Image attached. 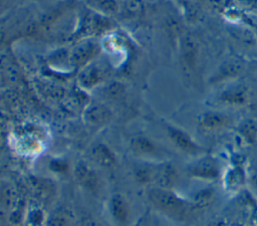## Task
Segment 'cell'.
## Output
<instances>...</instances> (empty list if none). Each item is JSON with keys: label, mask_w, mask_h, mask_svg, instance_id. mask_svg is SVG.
<instances>
[{"label": "cell", "mask_w": 257, "mask_h": 226, "mask_svg": "<svg viewBox=\"0 0 257 226\" xmlns=\"http://www.w3.org/2000/svg\"><path fill=\"white\" fill-rule=\"evenodd\" d=\"M29 182L31 190L38 200L46 202L53 197L56 187L50 179L43 177H32L30 178Z\"/></svg>", "instance_id": "obj_22"}, {"label": "cell", "mask_w": 257, "mask_h": 226, "mask_svg": "<svg viewBox=\"0 0 257 226\" xmlns=\"http://www.w3.org/2000/svg\"><path fill=\"white\" fill-rule=\"evenodd\" d=\"M241 4L245 5L246 7L252 9V10H256L257 11V0H238Z\"/></svg>", "instance_id": "obj_29"}, {"label": "cell", "mask_w": 257, "mask_h": 226, "mask_svg": "<svg viewBox=\"0 0 257 226\" xmlns=\"http://www.w3.org/2000/svg\"><path fill=\"white\" fill-rule=\"evenodd\" d=\"M6 1H7V0H0V8H1V6H2L3 4L6 3Z\"/></svg>", "instance_id": "obj_35"}, {"label": "cell", "mask_w": 257, "mask_h": 226, "mask_svg": "<svg viewBox=\"0 0 257 226\" xmlns=\"http://www.w3.org/2000/svg\"><path fill=\"white\" fill-rule=\"evenodd\" d=\"M146 199L155 212L176 224H193L201 215L189 198L180 195L175 189L149 187Z\"/></svg>", "instance_id": "obj_1"}, {"label": "cell", "mask_w": 257, "mask_h": 226, "mask_svg": "<svg viewBox=\"0 0 257 226\" xmlns=\"http://www.w3.org/2000/svg\"><path fill=\"white\" fill-rule=\"evenodd\" d=\"M217 195V190L212 186V184H206L203 188L193 192L188 198L194 208L201 214L214 203Z\"/></svg>", "instance_id": "obj_20"}, {"label": "cell", "mask_w": 257, "mask_h": 226, "mask_svg": "<svg viewBox=\"0 0 257 226\" xmlns=\"http://www.w3.org/2000/svg\"><path fill=\"white\" fill-rule=\"evenodd\" d=\"M251 68H252V71L255 72L257 74V60L255 61H252V64H251Z\"/></svg>", "instance_id": "obj_33"}, {"label": "cell", "mask_w": 257, "mask_h": 226, "mask_svg": "<svg viewBox=\"0 0 257 226\" xmlns=\"http://www.w3.org/2000/svg\"><path fill=\"white\" fill-rule=\"evenodd\" d=\"M247 190L257 198V167H249L247 170Z\"/></svg>", "instance_id": "obj_28"}, {"label": "cell", "mask_w": 257, "mask_h": 226, "mask_svg": "<svg viewBox=\"0 0 257 226\" xmlns=\"http://www.w3.org/2000/svg\"><path fill=\"white\" fill-rule=\"evenodd\" d=\"M238 139L246 146H253L257 143V120L246 118L235 127Z\"/></svg>", "instance_id": "obj_21"}, {"label": "cell", "mask_w": 257, "mask_h": 226, "mask_svg": "<svg viewBox=\"0 0 257 226\" xmlns=\"http://www.w3.org/2000/svg\"><path fill=\"white\" fill-rule=\"evenodd\" d=\"M109 75L110 68L108 64L97 57L78 71L77 83L83 90L94 91L109 80Z\"/></svg>", "instance_id": "obj_8"}, {"label": "cell", "mask_w": 257, "mask_h": 226, "mask_svg": "<svg viewBox=\"0 0 257 226\" xmlns=\"http://www.w3.org/2000/svg\"><path fill=\"white\" fill-rule=\"evenodd\" d=\"M88 161L95 167L102 169H112L117 164L115 152L105 143L96 142L90 146L87 152Z\"/></svg>", "instance_id": "obj_17"}, {"label": "cell", "mask_w": 257, "mask_h": 226, "mask_svg": "<svg viewBox=\"0 0 257 226\" xmlns=\"http://www.w3.org/2000/svg\"><path fill=\"white\" fill-rule=\"evenodd\" d=\"M94 91L96 92V98L108 105L120 103L126 96L125 85L117 80H107Z\"/></svg>", "instance_id": "obj_18"}, {"label": "cell", "mask_w": 257, "mask_h": 226, "mask_svg": "<svg viewBox=\"0 0 257 226\" xmlns=\"http://www.w3.org/2000/svg\"><path fill=\"white\" fill-rule=\"evenodd\" d=\"M149 226H168V225L165 224V223H163L162 221H160V219L154 218V219H152V221H151V223H150Z\"/></svg>", "instance_id": "obj_31"}, {"label": "cell", "mask_w": 257, "mask_h": 226, "mask_svg": "<svg viewBox=\"0 0 257 226\" xmlns=\"http://www.w3.org/2000/svg\"><path fill=\"white\" fill-rule=\"evenodd\" d=\"M245 62L237 57L225 59L211 74L208 83L212 86L227 84L237 80L245 71Z\"/></svg>", "instance_id": "obj_12"}, {"label": "cell", "mask_w": 257, "mask_h": 226, "mask_svg": "<svg viewBox=\"0 0 257 226\" xmlns=\"http://www.w3.org/2000/svg\"><path fill=\"white\" fill-rule=\"evenodd\" d=\"M18 201V191L14 184L7 180H0V206L14 211Z\"/></svg>", "instance_id": "obj_23"}, {"label": "cell", "mask_w": 257, "mask_h": 226, "mask_svg": "<svg viewBox=\"0 0 257 226\" xmlns=\"http://www.w3.org/2000/svg\"><path fill=\"white\" fill-rule=\"evenodd\" d=\"M72 174L77 185L84 191L96 195L101 187L100 177L89 161H78L72 168Z\"/></svg>", "instance_id": "obj_13"}, {"label": "cell", "mask_w": 257, "mask_h": 226, "mask_svg": "<svg viewBox=\"0 0 257 226\" xmlns=\"http://www.w3.org/2000/svg\"><path fill=\"white\" fill-rule=\"evenodd\" d=\"M113 27L114 23L111 17L97 13L84 5L78 11L75 27L67 37V40L75 42L86 38H97V36L112 30Z\"/></svg>", "instance_id": "obj_2"}, {"label": "cell", "mask_w": 257, "mask_h": 226, "mask_svg": "<svg viewBox=\"0 0 257 226\" xmlns=\"http://www.w3.org/2000/svg\"><path fill=\"white\" fill-rule=\"evenodd\" d=\"M106 211L109 220L115 226H128L133 219L132 205L122 193H112L106 202Z\"/></svg>", "instance_id": "obj_11"}, {"label": "cell", "mask_w": 257, "mask_h": 226, "mask_svg": "<svg viewBox=\"0 0 257 226\" xmlns=\"http://www.w3.org/2000/svg\"><path fill=\"white\" fill-rule=\"evenodd\" d=\"M248 163L243 155L232 156L230 165L224 169L221 178L223 189L229 194H240L247 189Z\"/></svg>", "instance_id": "obj_6"}, {"label": "cell", "mask_w": 257, "mask_h": 226, "mask_svg": "<svg viewBox=\"0 0 257 226\" xmlns=\"http://www.w3.org/2000/svg\"><path fill=\"white\" fill-rule=\"evenodd\" d=\"M17 143L19 145V149L25 153L37 152L41 147L40 137L38 136V132L33 131V129H24V131L17 135L16 137Z\"/></svg>", "instance_id": "obj_25"}, {"label": "cell", "mask_w": 257, "mask_h": 226, "mask_svg": "<svg viewBox=\"0 0 257 226\" xmlns=\"http://www.w3.org/2000/svg\"><path fill=\"white\" fill-rule=\"evenodd\" d=\"M157 163L158 162H149L137 159L132 167L135 181L140 185L147 186L148 188L152 187L154 184Z\"/></svg>", "instance_id": "obj_19"}, {"label": "cell", "mask_w": 257, "mask_h": 226, "mask_svg": "<svg viewBox=\"0 0 257 226\" xmlns=\"http://www.w3.org/2000/svg\"><path fill=\"white\" fill-rule=\"evenodd\" d=\"M161 125L168 140L179 153L191 159H195L208 153L205 147L199 144L186 130L181 127L164 120L161 121Z\"/></svg>", "instance_id": "obj_5"}, {"label": "cell", "mask_w": 257, "mask_h": 226, "mask_svg": "<svg viewBox=\"0 0 257 226\" xmlns=\"http://www.w3.org/2000/svg\"><path fill=\"white\" fill-rule=\"evenodd\" d=\"M83 122L92 128H100L107 125L112 119V110L108 104L95 98L89 101L82 112Z\"/></svg>", "instance_id": "obj_15"}, {"label": "cell", "mask_w": 257, "mask_h": 226, "mask_svg": "<svg viewBox=\"0 0 257 226\" xmlns=\"http://www.w3.org/2000/svg\"><path fill=\"white\" fill-rule=\"evenodd\" d=\"M209 226H229L226 222L222 221V220H218V221H215V222H212Z\"/></svg>", "instance_id": "obj_32"}, {"label": "cell", "mask_w": 257, "mask_h": 226, "mask_svg": "<svg viewBox=\"0 0 257 226\" xmlns=\"http://www.w3.org/2000/svg\"><path fill=\"white\" fill-rule=\"evenodd\" d=\"M250 100V90L248 86L238 79L225 84L217 95V101L225 106L241 107Z\"/></svg>", "instance_id": "obj_14"}, {"label": "cell", "mask_w": 257, "mask_h": 226, "mask_svg": "<svg viewBox=\"0 0 257 226\" xmlns=\"http://www.w3.org/2000/svg\"><path fill=\"white\" fill-rule=\"evenodd\" d=\"M48 170L55 174V175H59V176H63L66 175L69 171V162L65 159V158H60V157H56V158H51L48 163Z\"/></svg>", "instance_id": "obj_27"}, {"label": "cell", "mask_w": 257, "mask_h": 226, "mask_svg": "<svg viewBox=\"0 0 257 226\" xmlns=\"http://www.w3.org/2000/svg\"><path fill=\"white\" fill-rule=\"evenodd\" d=\"M6 38H7L6 30L3 27L0 26V45L3 44L6 41Z\"/></svg>", "instance_id": "obj_30"}, {"label": "cell", "mask_w": 257, "mask_h": 226, "mask_svg": "<svg viewBox=\"0 0 257 226\" xmlns=\"http://www.w3.org/2000/svg\"><path fill=\"white\" fill-rule=\"evenodd\" d=\"M128 150L136 159L149 162H164L173 156L165 145L144 133L134 134L130 138Z\"/></svg>", "instance_id": "obj_3"}, {"label": "cell", "mask_w": 257, "mask_h": 226, "mask_svg": "<svg viewBox=\"0 0 257 226\" xmlns=\"http://www.w3.org/2000/svg\"><path fill=\"white\" fill-rule=\"evenodd\" d=\"M231 226H249L247 224H242V223H235V224H232Z\"/></svg>", "instance_id": "obj_34"}, {"label": "cell", "mask_w": 257, "mask_h": 226, "mask_svg": "<svg viewBox=\"0 0 257 226\" xmlns=\"http://www.w3.org/2000/svg\"><path fill=\"white\" fill-rule=\"evenodd\" d=\"M180 180V171L171 160L158 162L154 184L152 187L176 190V187L179 185Z\"/></svg>", "instance_id": "obj_16"}, {"label": "cell", "mask_w": 257, "mask_h": 226, "mask_svg": "<svg viewBox=\"0 0 257 226\" xmlns=\"http://www.w3.org/2000/svg\"><path fill=\"white\" fill-rule=\"evenodd\" d=\"M84 5L107 17L117 14L120 9L119 0H84Z\"/></svg>", "instance_id": "obj_26"}, {"label": "cell", "mask_w": 257, "mask_h": 226, "mask_svg": "<svg viewBox=\"0 0 257 226\" xmlns=\"http://www.w3.org/2000/svg\"><path fill=\"white\" fill-rule=\"evenodd\" d=\"M200 48L194 37L184 35L180 39L179 61L182 72L187 78H191L197 72L199 66Z\"/></svg>", "instance_id": "obj_10"}, {"label": "cell", "mask_w": 257, "mask_h": 226, "mask_svg": "<svg viewBox=\"0 0 257 226\" xmlns=\"http://www.w3.org/2000/svg\"><path fill=\"white\" fill-rule=\"evenodd\" d=\"M73 221L72 212L65 206L54 207L45 217V226H70Z\"/></svg>", "instance_id": "obj_24"}, {"label": "cell", "mask_w": 257, "mask_h": 226, "mask_svg": "<svg viewBox=\"0 0 257 226\" xmlns=\"http://www.w3.org/2000/svg\"><path fill=\"white\" fill-rule=\"evenodd\" d=\"M234 126L233 118L223 110L208 109L197 118V128L205 135L217 134L231 129Z\"/></svg>", "instance_id": "obj_9"}, {"label": "cell", "mask_w": 257, "mask_h": 226, "mask_svg": "<svg viewBox=\"0 0 257 226\" xmlns=\"http://www.w3.org/2000/svg\"><path fill=\"white\" fill-rule=\"evenodd\" d=\"M101 50V45L97 38H86L73 42L67 49L68 66L73 70H80L89 62L96 59Z\"/></svg>", "instance_id": "obj_7"}, {"label": "cell", "mask_w": 257, "mask_h": 226, "mask_svg": "<svg viewBox=\"0 0 257 226\" xmlns=\"http://www.w3.org/2000/svg\"><path fill=\"white\" fill-rule=\"evenodd\" d=\"M223 171L219 159L208 153L192 159L186 166V174L190 179L205 184H214L221 181Z\"/></svg>", "instance_id": "obj_4"}]
</instances>
